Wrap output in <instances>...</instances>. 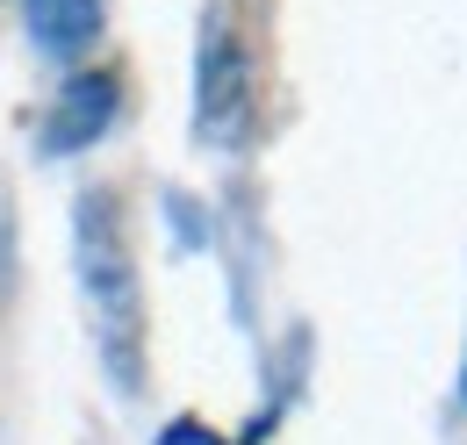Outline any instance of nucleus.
Listing matches in <instances>:
<instances>
[{"instance_id": "39448f33", "label": "nucleus", "mask_w": 467, "mask_h": 445, "mask_svg": "<svg viewBox=\"0 0 467 445\" xmlns=\"http://www.w3.org/2000/svg\"><path fill=\"white\" fill-rule=\"evenodd\" d=\"M461 395H467V374H461Z\"/></svg>"}, {"instance_id": "7ed1b4c3", "label": "nucleus", "mask_w": 467, "mask_h": 445, "mask_svg": "<svg viewBox=\"0 0 467 445\" xmlns=\"http://www.w3.org/2000/svg\"><path fill=\"white\" fill-rule=\"evenodd\" d=\"M122 109V79L116 72H79V79H65L58 109H51V129H44V151H79V144H94Z\"/></svg>"}, {"instance_id": "20e7f679", "label": "nucleus", "mask_w": 467, "mask_h": 445, "mask_svg": "<svg viewBox=\"0 0 467 445\" xmlns=\"http://www.w3.org/2000/svg\"><path fill=\"white\" fill-rule=\"evenodd\" d=\"M22 22L44 57H79L101 36V0H22Z\"/></svg>"}, {"instance_id": "f257e3e1", "label": "nucleus", "mask_w": 467, "mask_h": 445, "mask_svg": "<svg viewBox=\"0 0 467 445\" xmlns=\"http://www.w3.org/2000/svg\"><path fill=\"white\" fill-rule=\"evenodd\" d=\"M79 274H87V309H94V331H101V352H109V374L116 388H137L144 367V280H137V259L122 244L116 202H79Z\"/></svg>"}, {"instance_id": "f03ea898", "label": "nucleus", "mask_w": 467, "mask_h": 445, "mask_svg": "<svg viewBox=\"0 0 467 445\" xmlns=\"http://www.w3.org/2000/svg\"><path fill=\"white\" fill-rule=\"evenodd\" d=\"M252 51L237 44L231 22L202 29V72H194V129L202 144H244L252 137Z\"/></svg>"}]
</instances>
